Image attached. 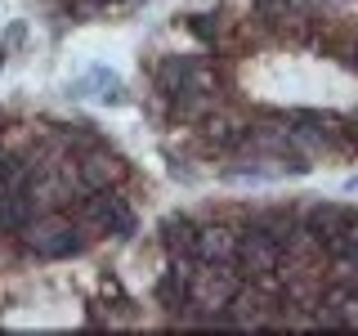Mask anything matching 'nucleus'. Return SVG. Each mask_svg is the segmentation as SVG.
Segmentation results:
<instances>
[{"instance_id":"1","label":"nucleus","mask_w":358,"mask_h":336,"mask_svg":"<svg viewBox=\"0 0 358 336\" xmlns=\"http://www.w3.org/2000/svg\"><path fill=\"white\" fill-rule=\"evenodd\" d=\"M22 246H27L36 260H67V255L85 251L90 233L85 224L67 211H36L27 224H22Z\"/></svg>"},{"instance_id":"2","label":"nucleus","mask_w":358,"mask_h":336,"mask_svg":"<svg viewBox=\"0 0 358 336\" xmlns=\"http://www.w3.org/2000/svg\"><path fill=\"white\" fill-rule=\"evenodd\" d=\"M152 85L162 99H179V94H193V90H220V72L197 54H166L152 67Z\"/></svg>"},{"instance_id":"3","label":"nucleus","mask_w":358,"mask_h":336,"mask_svg":"<svg viewBox=\"0 0 358 336\" xmlns=\"http://www.w3.org/2000/svg\"><path fill=\"white\" fill-rule=\"evenodd\" d=\"M197 134H201V144H206L210 153H238V148H246V144H251L255 126H242L233 112H224V108L215 104L206 117L197 121Z\"/></svg>"},{"instance_id":"4","label":"nucleus","mask_w":358,"mask_h":336,"mask_svg":"<svg viewBox=\"0 0 358 336\" xmlns=\"http://www.w3.org/2000/svg\"><path fill=\"white\" fill-rule=\"evenodd\" d=\"M121 179H126V162H121V157H112V153H108V144L72 162V188H76V197L90 193V188L121 184Z\"/></svg>"},{"instance_id":"5","label":"nucleus","mask_w":358,"mask_h":336,"mask_svg":"<svg viewBox=\"0 0 358 336\" xmlns=\"http://www.w3.org/2000/svg\"><path fill=\"white\" fill-rule=\"evenodd\" d=\"M238 224H224V220H210L201 224L197 233V255L206 265H238Z\"/></svg>"},{"instance_id":"6","label":"nucleus","mask_w":358,"mask_h":336,"mask_svg":"<svg viewBox=\"0 0 358 336\" xmlns=\"http://www.w3.org/2000/svg\"><path fill=\"white\" fill-rule=\"evenodd\" d=\"M197 233H201V220H193V216H166L162 224H157V238H162V246H166V255L171 251H197Z\"/></svg>"},{"instance_id":"7","label":"nucleus","mask_w":358,"mask_h":336,"mask_svg":"<svg viewBox=\"0 0 358 336\" xmlns=\"http://www.w3.org/2000/svg\"><path fill=\"white\" fill-rule=\"evenodd\" d=\"M300 216H305V229L313 233V242H318V238H331V233H345L350 211L336 206V202H313V206H305Z\"/></svg>"},{"instance_id":"8","label":"nucleus","mask_w":358,"mask_h":336,"mask_svg":"<svg viewBox=\"0 0 358 336\" xmlns=\"http://www.w3.org/2000/svg\"><path fill=\"white\" fill-rule=\"evenodd\" d=\"M188 296H193V283H184V278H179V274H171V269H166V274L152 283V300H157V305H162L166 314H175V318L184 314Z\"/></svg>"},{"instance_id":"9","label":"nucleus","mask_w":358,"mask_h":336,"mask_svg":"<svg viewBox=\"0 0 358 336\" xmlns=\"http://www.w3.org/2000/svg\"><path fill=\"white\" fill-rule=\"evenodd\" d=\"M184 27L193 31V36H197L201 45H220V36H224L220 14H188V18H184Z\"/></svg>"},{"instance_id":"10","label":"nucleus","mask_w":358,"mask_h":336,"mask_svg":"<svg viewBox=\"0 0 358 336\" xmlns=\"http://www.w3.org/2000/svg\"><path fill=\"white\" fill-rule=\"evenodd\" d=\"M345 238L358 246V211H350V220H345Z\"/></svg>"},{"instance_id":"11","label":"nucleus","mask_w":358,"mask_h":336,"mask_svg":"<svg viewBox=\"0 0 358 336\" xmlns=\"http://www.w3.org/2000/svg\"><path fill=\"white\" fill-rule=\"evenodd\" d=\"M350 130H358V108H354V112H350V117H345V121H341V134H350Z\"/></svg>"},{"instance_id":"12","label":"nucleus","mask_w":358,"mask_h":336,"mask_svg":"<svg viewBox=\"0 0 358 336\" xmlns=\"http://www.w3.org/2000/svg\"><path fill=\"white\" fill-rule=\"evenodd\" d=\"M0 67H5V45H0Z\"/></svg>"}]
</instances>
